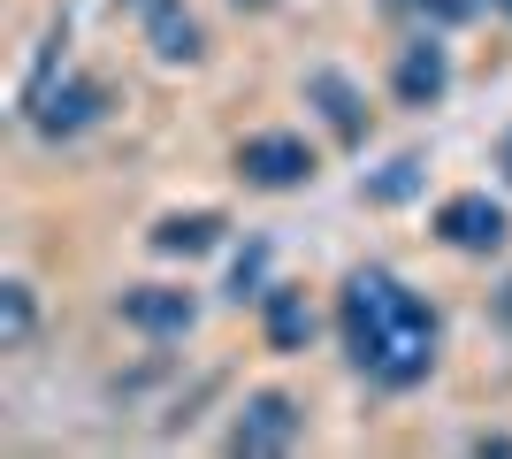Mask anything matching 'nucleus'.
Listing matches in <instances>:
<instances>
[{
  "instance_id": "obj_5",
  "label": "nucleus",
  "mask_w": 512,
  "mask_h": 459,
  "mask_svg": "<svg viewBox=\"0 0 512 459\" xmlns=\"http://www.w3.org/2000/svg\"><path fill=\"white\" fill-rule=\"evenodd\" d=\"M436 238H444L451 253H497V245L512 238V215L490 192H451L444 207H436Z\"/></svg>"
},
{
  "instance_id": "obj_15",
  "label": "nucleus",
  "mask_w": 512,
  "mask_h": 459,
  "mask_svg": "<svg viewBox=\"0 0 512 459\" xmlns=\"http://www.w3.org/2000/svg\"><path fill=\"white\" fill-rule=\"evenodd\" d=\"M413 169H421V161H390V176L375 184V199H406L413 192Z\"/></svg>"
},
{
  "instance_id": "obj_18",
  "label": "nucleus",
  "mask_w": 512,
  "mask_h": 459,
  "mask_svg": "<svg viewBox=\"0 0 512 459\" xmlns=\"http://www.w3.org/2000/svg\"><path fill=\"white\" fill-rule=\"evenodd\" d=\"M497 314H505V322H512V284H505V299H497Z\"/></svg>"
},
{
  "instance_id": "obj_6",
  "label": "nucleus",
  "mask_w": 512,
  "mask_h": 459,
  "mask_svg": "<svg viewBox=\"0 0 512 459\" xmlns=\"http://www.w3.org/2000/svg\"><path fill=\"white\" fill-rule=\"evenodd\" d=\"M444 85H451V54L436 46V31H421V39L398 54V69H390V92H398L406 108H436Z\"/></svg>"
},
{
  "instance_id": "obj_2",
  "label": "nucleus",
  "mask_w": 512,
  "mask_h": 459,
  "mask_svg": "<svg viewBox=\"0 0 512 459\" xmlns=\"http://www.w3.org/2000/svg\"><path fill=\"white\" fill-rule=\"evenodd\" d=\"M299 429H306V414H299V398H291V391H253L245 406H237V421H230V452L276 459V452L299 444Z\"/></svg>"
},
{
  "instance_id": "obj_3",
  "label": "nucleus",
  "mask_w": 512,
  "mask_h": 459,
  "mask_svg": "<svg viewBox=\"0 0 512 459\" xmlns=\"http://www.w3.org/2000/svg\"><path fill=\"white\" fill-rule=\"evenodd\" d=\"M237 176L245 184H260V192H299L306 176H314V146L291 131H260L237 146Z\"/></svg>"
},
{
  "instance_id": "obj_9",
  "label": "nucleus",
  "mask_w": 512,
  "mask_h": 459,
  "mask_svg": "<svg viewBox=\"0 0 512 459\" xmlns=\"http://www.w3.org/2000/svg\"><path fill=\"white\" fill-rule=\"evenodd\" d=\"M306 100L329 115V131H337L344 146H360V138H367V108H360V92L344 85L337 69H314V77H306Z\"/></svg>"
},
{
  "instance_id": "obj_11",
  "label": "nucleus",
  "mask_w": 512,
  "mask_h": 459,
  "mask_svg": "<svg viewBox=\"0 0 512 459\" xmlns=\"http://www.w3.org/2000/svg\"><path fill=\"white\" fill-rule=\"evenodd\" d=\"M222 238V215H169L153 222V253H207Z\"/></svg>"
},
{
  "instance_id": "obj_19",
  "label": "nucleus",
  "mask_w": 512,
  "mask_h": 459,
  "mask_svg": "<svg viewBox=\"0 0 512 459\" xmlns=\"http://www.w3.org/2000/svg\"><path fill=\"white\" fill-rule=\"evenodd\" d=\"M490 8H497V16H512V0H490Z\"/></svg>"
},
{
  "instance_id": "obj_14",
  "label": "nucleus",
  "mask_w": 512,
  "mask_h": 459,
  "mask_svg": "<svg viewBox=\"0 0 512 459\" xmlns=\"http://www.w3.org/2000/svg\"><path fill=\"white\" fill-rule=\"evenodd\" d=\"M260 268H268V253H260V245H253V253H245V261H237V276H230V299H260Z\"/></svg>"
},
{
  "instance_id": "obj_4",
  "label": "nucleus",
  "mask_w": 512,
  "mask_h": 459,
  "mask_svg": "<svg viewBox=\"0 0 512 459\" xmlns=\"http://www.w3.org/2000/svg\"><path fill=\"white\" fill-rule=\"evenodd\" d=\"M100 108H107V92L92 85V77H62V85H39L31 100H23V115H31V131H39V138H77V131H92V123H100Z\"/></svg>"
},
{
  "instance_id": "obj_17",
  "label": "nucleus",
  "mask_w": 512,
  "mask_h": 459,
  "mask_svg": "<svg viewBox=\"0 0 512 459\" xmlns=\"http://www.w3.org/2000/svg\"><path fill=\"white\" fill-rule=\"evenodd\" d=\"M497 169H505V184H512V131H505V146H497Z\"/></svg>"
},
{
  "instance_id": "obj_1",
  "label": "nucleus",
  "mask_w": 512,
  "mask_h": 459,
  "mask_svg": "<svg viewBox=\"0 0 512 459\" xmlns=\"http://www.w3.org/2000/svg\"><path fill=\"white\" fill-rule=\"evenodd\" d=\"M344 352L375 391H413L436 368V314L421 306V291H406L390 268H352L344 276Z\"/></svg>"
},
{
  "instance_id": "obj_8",
  "label": "nucleus",
  "mask_w": 512,
  "mask_h": 459,
  "mask_svg": "<svg viewBox=\"0 0 512 459\" xmlns=\"http://www.w3.org/2000/svg\"><path fill=\"white\" fill-rule=\"evenodd\" d=\"M260 329H268V345H276V352H306V337H314V306H306V291H291V284L260 291Z\"/></svg>"
},
{
  "instance_id": "obj_10",
  "label": "nucleus",
  "mask_w": 512,
  "mask_h": 459,
  "mask_svg": "<svg viewBox=\"0 0 512 459\" xmlns=\"http://www.w3.org/2000/svg\"><path fill=\"white\" fill-rule=\"evenodd\" d=\"M138 16H146L161 62H199V23L184 16V0H138Z\"/></svg>"
},
{
  "instance_id": "obj_13",
  "label": "nucleus",
  "mask_w": 512,
  "mask_h": 459,
  "mask_svg": "<svg viewBox=\"0 0 512 459\" xmlns=\"http://www.w3.org/2000/svg\"><path fill=\"white\" fill-rule=\"evenodd\" d=\"M406 16H421L428 31H451V23H467L474 16V0H398Z\"/></svg>"
},
{
  "instance_id": "obj_20",
  "label": "nucleus",
  "mask_w": 512,
  "mask_h": 459,
  "mask_svg": "<svg viewBox=\"0 0 512 459\" xmlns=\"http://www.w3.org/2000/svg\"><path fill=\"white\" fill-rule=\"evenodd\" d=\"M253 8H268V0H253Z\"/></svg>"
},
{
  "instance_id": "obj_16",
  "label": "nucleus",
  "mask_w": 512,
  "mask_h": 459,
  "mask_svg": "<svg viewBox=\"0 0 512 459\" xmlns=\"http://www.w3.org/2000/svg\"><path fill=\"white\" fill-rule=\"evenodd\" d=\"M474 452L482 459H512V437H474Z\"/></svg>"
},
{
  "instance_id": "obj_7",
  "label": "nucleus",
  "mask_w": 512,
  "mask_h": 459,
  "mask_svg": "<svg viewBox=\"0 0 512 459\" xmlns=\"http://www.w3.org/2000/svg\"><path fill=\"white\" fill-rule=\"evenodd\" d=\"M123 322L138 337H184L199 322V306H192V291H176V284H138V291H123Z\"/></svg>"
},
{
  "instance_id": "obj_12",
  "label": "nucleus",
  "mask_w": 512,
  "mask_h": 459,
  "mask_svg": "<svg viewBox=\"0 0 512 459\" xmlns=\"http://www.w3.org/2000/svg\"><path fill=\"white\" fill-rule=\"evenodd\" d=\"M39 329V306H31V284H0V345L23 352Z\"/></svg>"
}]
</instances>
